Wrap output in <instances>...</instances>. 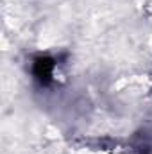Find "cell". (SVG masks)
I'll return each mask as SVG.
<instances>
[{
    "label": "cell",
    "mask_w": 152,
    "mask_h": 154,
    "mask_svg": "<svg viewBox=\"0 0 152 154\" xmlns=\"http://www.w3.org/2000/svg\"><path fill=\"white\" fill-rule=\"evenodd\" d=\"M57 59L52 56H36L31 65L32 79L38 82L41 88H47L54 81V70H56Z\"/></svg>",
    "instance_id": "cell-1"
}]
</instances>
